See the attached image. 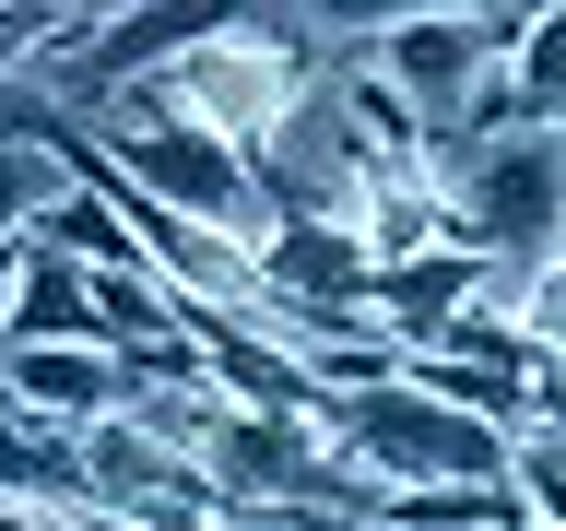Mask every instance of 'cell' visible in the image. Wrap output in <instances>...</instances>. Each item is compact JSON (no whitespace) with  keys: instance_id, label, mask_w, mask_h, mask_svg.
I'll list each match as a JSON object with an SVG mask.
<instances>
[{"instance_id":"6","label":"cell","mask_w":566,"mask_h":531,"mask_svg":"<svg viewBox=\"0 0 566 531\" xmlns=\"http://www.w3.org/2000/svg\"><path fill=\"white\" fill-rule=\"evenodd\" d=\"M520 106L531 118H566V0L531 24V48H520Z\"/></svg>"},{"instance_id":"1","label":"cell","mask_w":566,"mask_h":531,"mask_svg":"<svg viewBox=\"0 0 566 531\" xmlns=\"http://www.w3.org/2000/svg\"><path fill=\"white\" fill-rule=\"evenodd\" d=\"M318 71H331V48H318L307 12H212L201 48L154 71V95H166L177 118L224 131L237 154H272V142L295 131V106L318 95Z\"/></svg>"},{"instance_id":"3","label":"cell","mask_w":566,"mask_h":531,"mask_svg":"<svg viewBox=\"0 0 566 531\" xmlns=\"http://www.w3.org/2000/svg\"><path fill=\"white\" fill-rule=\"evenodd\" d=\"M0 343H95V272L60 260L48 237H12V308H0Z\"/></svg>"},{"instance_id":"5","label":"cell","mask_w":566,"mask_h":531,"mask_svg":"<svg viewBox=\"0 0 566 531\" xmlns=\"http://www.w3.org/2000/svg\"><path fill=\"white\" fill-rule=\"evenodd\" d=\"M543 402H555V389H543ZM507 485H520V508H531L543 531H566V402L507 449Z\"/></svg>"},{"instance_id":"4","label":"cell","mask_w":566,"mask_h":531,"mask_svg":"<svg viewBox=\"0 0 566 531\" xmlns=\"http://www.w3.org/2000/svg\"><path fill=\"white\" fill-rule=\"evenodd\" d=\"M35 237L60 248V260H83V272H154V248L130 237V212H118V189H106V177H83V189H71Z\"/></svg>"},{"instance_id":"2","label":"cell","mask_w":566,"mask_h":531,"mask_svg":"<svg viewBox=\"0 0 566 531\" xmlns=\"http://www.w3.org/2000/svg\"><path fill=\"white\" fill-rule=\"evenodd\" d=\"M0 389H12V414H35V425H71V437L142 402L130 354H95V343H0Z\"/></svg>"}]
</instances>
